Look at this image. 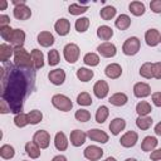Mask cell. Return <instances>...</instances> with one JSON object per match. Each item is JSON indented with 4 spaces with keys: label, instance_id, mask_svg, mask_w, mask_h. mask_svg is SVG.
I'll list each match as a JSON object with an SVG mask.
<instances>
[{
    "label": "cell",
    "instance_id": "f5cc1de1",
    "mask_svg": "<svg viewBox=\"0 0 161 161\" xmlns=\"http://www.w3.org/2000/svg\"><path fill=\"white\" fill-rule=\"evenodd\" d=\"M9 24H10V18L8 15H0V28L8 26Z\"/></svg>",
    "mask_w": 161,
    "mask_h": 161
},
{
    "label": "cell",
    "instance_id": "c3c4849f",
    "mask_svg": "<svg viewBox=\"0 0 161 161\" xmlns=\"http://www.w3.org/2000/svg\"><path fill=\"white\" fill-rule=\"evenodd\" d=\"M153 78L156 79H161V62H156L153 63Z\"/></svg>",
    "mask_w": 161,
    "mask_h": 161
},
{
    "label": "cell",
    "instance_id": "44dd1931",
    "mask_svg": "<svg viewBox=\"0 0 161 161\" xmlns=\"http://www.w3.org/2000/svg\"><path fill=\"white\" fill-rule=\"evenodd\" d=\"M54 146L58 151H65L68 147V140L64 132H57L54 137Z\"/></svg>",
    "mask_w": 161,
    "mask_h": 161
},
{
    "label": "cell",
    "instance_id": "7bdbcfd3",
    "mask_svg": "<svg viewBox=\"0 0 161 161\" xmlns=\"http://www.w3.org/2000/svg\"><path fill=\"white\" fill-rule=\"evenodd\" d=\"M92 102H93V101H92V97L89 96L88 92H82V93H79L78 97H77V103H78L79 106H91Z\"/></svg>",
    "mask_w": 161,
    "mask_h": 161
},
{
    "label": "cell",
    "instance_id": "30bf717a",
    "mask_svg": "<svg viewBox=\"0 0 161 161\" xmlns=\"http://www.w3.org/2000/svg\"><path fill=\"white\" fill-rule=\"evenodd\" d=\"M87 137L91 138L92 141L98 142V143H107L108 140H109L108 135H107L104 131L98 130V128H92V130H89V131L87 132Z\"/></svg>",
    "mask_w": 161,
    "mask_h": 161
},
{
    "label": "cell",
    "instance_id": "bcb514c9",
    "mask_svg": "<svg viewBox=\"0 0 161 161\" xmlns=\"http://www.w3.org/2000/svg\"><path fill=\"white\" fill-rule=\"evenodd\" d=\"M150 9L156 14H161V0H152L150 3Z\"/></svg>",
    "mask_w": 161,
    "mask_h": 161
},
{
    "label": "cell",
    "instance_id": "d6986e66",
    "mask_svg": "<svg viewBox=\"0 0 161 161\" xmlns=\"http://www.w3.org/2000/svg\"><path fill=\"white\" fill-rule=\"evenodd\" d=\"M104 74H106L108 78H111V79H117V78H119L121 74H122V68H121V65L117 64V63H111V64H108V65L106 67Z\"/></svg>",
    "mask_w": 161,
    "mask_h": 161
},
{
    "label": "cell",
    "instance_id": "e575fe53",
    "mask_svg": "<svg viewBox=\"0 0 161 161\" xmlns=\"http://www.w3.org/2000/svg\"><path fill=\"white\" fill-rule=\"evenodd\" d=\"M108 114H109L108 107L107 106H99L97 108V112H96V122L97 123H103L107 119Z\"/></svg>",
    "mask_w": 161,
    "mask_h": 161
},
{
    "label": "cell",
    "instance_id": "f907efd6",
    "mask_svg": "<svg viewBox=\"0 0 161 161\" xmlns=\"http://www.w3.org/2000/svg\"><path fill=\"white\" fill-rule=\"evenodd\" d=\"M0 112L1 113H8V112H11V109H10V107H9V104L1 98L0 99Z\"/></svg>",
    "mask_w": 161,
    "mask_h": 161
},
{
    "label": "cell",
    "instance_id": "ffe728a7",
    "mask_svg": "<svg viewBox=\"0 0 161 161\" xmlns=\"http://www.w3.org/2000/svg\"><path fill=\"white\" fill-rule=\"evenodd\" d=\"M125 127H126V121H125L123 118H119V117L113 118V119L111 121V123H109V131H111L112 135H114V136H117L121 131H123Z\"/></svg>",
    "mask_w": 161,
    "mask_h": 161
},
{
    "label": "cell",
    "instance_id": "ab89813d",
    "mask_svg": "<svg viewBox=\"0 0 161 161\" xmlns=\"http://www.w3.org/2000/svg\"><path fill=\"white\" fill-rule=\"evenodd\" d=\"M83 62L89 67H96L99 64V57L96 53H87L83 58Z\"/></svg>",
    "mask_w": 161,
    "mask_h": 161
},
{
    "label": "cell",
    "instance_id": "ee69618b",
    "mask_svg": "<svg viewBox=\"0 0 161 161\" xmlns=\"http://www.w3.org/2000/svg\"><path fill=\"white\" fill-rule=\"evenodd\" d=\"M48 63L50 67H54L59 63V52L57 49H52L48 53Z\"/></svg>",
    "mask_w": 161,
    "mask_h": 161
},
{
    "label": "cell",
    "instance_id": "836d02e7",
    "mask_svg": "<svg viewBox=\"0 0 161 161\" xmlns=\"http://www.w3.org/2000/svg\"><path fill=\"white\" fill-rule=\"evenodd\" d=\"M93 75H94L93 70H91L88 68H79L77 70V78L80 82H88V80H91L93 78Z\"/></svg>",
    "mask_w": 161,
    "mask_h": 161
},
{
    "label": "cell",
    "instance_id": "8992f818",
    "mask_svg": "<svg viewBox=\"0 0 161 161\" xmlns=\"http://www.w3.org/2000/svg\"><path fill=\"white\" fill-rule=\"evenodd\" d=\"M33 142H35L40 148H47L50 143V135L44 130H39L34 133Z\"/></svg>",
    "mask_w": 161,
    "mask_h": 161
},
{
    "label": "cell",
    "instance_id": "52a82bcc",
    "mask_svg": "<svg viewBox=\"0 0 161 161\" xmlns=\"http://www.w3.org/2000/svg\"><path fill=\"white\" fill-rule=\"evenodd\" d=\"M83 155L89 161H98L103 156V150L96 145H91V146L86 147V150L83 151Z\"/></svg>",
    "mask_w": 161,
    "mask_h": 161
},
{
    "label": "cell",
    "instance_id": "277c9868",
    "mask_svg": "<svg viewBox=\"0 0 161 161\" xmlns=\"http://www.w3.org/2000/svg\"><path fill=\"white\" fill-rule=\"evenodd\" d=\"M141 48V43H140V39L136 38V36H131L128 39H126V42L123 43L122 45V52L126 54V55H135L138 53Z\"/></svg>",
    "mask_w": 161,
    "mask_h": 161
},
{
    "label": "cell",
    "instance_id": "ba28073f",
    "mask_svg": "<svg viewBox=\"0 0 161 161\" xmlns=\"http://www.w3.org/2000/svg\"><path fill=\"white\" fill-rule=\"evenodd\" d=\"M6 42L13 44L14 47H23V44L25 42V33H24V30H21V29H13V31H11V34L8 38Z\"/></svg>",
    "mask_w": 161,
    "mask_h": 161
},
{
    "label": "cell",
    "instance_id": "603a6c76",
    "mask_svg": "<svg viewBox=\"0 0 161 161\" xmlns=\"http://www.w3.org/2000/svg\"><path fill=\"white\" fill-rule=\"evenodd\" d=\"M31 58H33V65L34 69H40L44 67V54L39 49H33L31 50Z\"/></svg>",
    "mask_w": 161,
    "mask_h": 161
},
{
    "label": "cell",
    "instance_id": "9c48e42d",
    "mask_svg": "<svg viewBox=\"0 0 161 161\" xmlns=\"http://www.w3.org/2000/svg\"><path fill=\"white\" fill-rule=\"evenodd\" d=\"M13 14H14V18L18 20H28L31 16V10L26 4H20L14 8Z\"/></svg>",
    "mask_w": 161,
    "mask_h": 161
},
{
    "label": "cell",
    "instance_id": "d4e9b609",
    "mask_svg": "<svg viewBox=\"0 0 161 161\" xmlns=\"http://www.w3.org/2000/svg\"><path fill=\"white\" fill-rule=\"evenodd\" d=\"M127 101H128V97H127L125 93H121V92L112 94V96L109 97V99H108V102H109L111 104L116 106V107L125 106V104L127 103Z\"/></svg>",
    "mask_w": 161,
    "mask_h": 161
},
{
    "label": "cell",
    "instance_id": "cb8c5ba5",
    "mask_svg": "<svg viewBox=\"0 0 161 161\" xmlns=\"http://www.w3.org/2000/svg\"><path fill=\"white\" fill-rule=\"evenodd\" d=\"M13 54H14V48L11 47V44H6V43L0 44V60L3 63H6Z\"/></svg>",
    "mask_w": 161,
    "mask_h": 161
},
{
    "label": "cell",
    "instance_id": "680465c9",
    "mask_svg": "<svg viewBox=\"0 0 161 161\" xmlns=\"http://www.w3.org/2000/svg\"><path fill=\"white\" fill-rule=\"evenodd\" d=\"M125 161H137V160L136 158H126Z\"/></svg>",
    "mask_w": 161,
    "mask_h": 161
},
{
    "label": "cell",
    "instance_id": "4fadbf2b",
    "mask_svg": "<svg viewBox=\"0 0 161 161\" xmlns=\"http://www.w3.org/2000/svg\"><path fill=\"white\" fill-rule=\"evenodd\" d=\"M108 92H109V87H108V83L106 80H102L101 79V80L96 82V84L93 86V93L99 99L106 98L107 94H108Z\"/></svg>",
    "mask_w": 161,
    "mask_h": 161
},
{
    "label": "cell",
    "instance_id": "484cf974",
    "mask_svg": "<svg viewBox=\"0 0 161 161\" xmlns=\"http://www.w3.org/2000/svg\"><path fill=\"white\" fill-rule=\"evenodd\" d=\"M157 143H158V141H157L156 137H153V136H146L143 138L142 143H141V148H142V151H146V152L147 151H153L156 148Z\"/></svg>",
    "mask_w": 161,
    "mask_h": 161
},
{
    "label": "cell",
    "instance_id": "6da1fadb",
    "mask_svg": "<svg viewBox=\"0 0 161 161\" xmlns=\"http://www.w3.org/2000/svg\"><path fill=\"white\" fill-rule=\"evenodd\" d=\"M0 73L1 98L9 104L13 113H21L25 99L35 88V69H26L11 63H4Z\"/></svg>",
    "mask_w": 161,
    "mask_h": 161
},
{
    "label": "cell",
    "instance_id": "5b68a950",
    "mask_svg": "<svg viewBox=\"0 0 161 161\" xmlns=\"http://www.w3.org/2000/svg\"><path fill=\"white\" fill-rule=\"evenodd\" d=\"M63 55L68 63H75L79 58V47L74 43H69L63 49Z\"/></svg>",
    "mask_w": 161,
    "mask_h": 161
},
{
    "label": "cell",
    "instance_id": "b9f144b4",
    "mask_svg": "<svg viewBox=\"0 0 161 161\" xmlns=\"http://www.w3.org/2000/svg\"><path fill=\"white\" fill-rule=\"evenodd\" d=\"M87 10H88L87 5H79V4H70L68 8L69 14H72V15H80V14L86 13Z\"/></svg>",
    "mask_w": 161,
    "mask_h": 161
},
{
    "label": "cell",
    "instance_id": "60d3db41",
    "mask_svg": "<svg viewBox=\"0 0 161 161\" xmlns=\"http://www.w3.org/2000/svg\"><path fill=\"white\" fill-rule=\"evenodd\" d=\"M43 119V113L38 109H33L28 113V121L30 125H36Z\"/></svg>",
    "mask_w": 161,
    "mask_h": 161
},
{
    "label": "cell",
    "instance_id": "f6af8a7d",
    "mask_svg": "<svg viewBox=\"0 0 161 161\" xmlns=\"http://www.w3.org/2000/svg\"><path fill=\"white\" fill-rule=\"evenodd\" d=\"M74 117H75V119L79 121V122H87V121L91 119V113H89V111H87V109H78V111L74 113Z\"/></svg>",
    "mask_w": 161,
    "mask_h": 161
},
{
    "label": "cell",
    "instance_id": "f1b7e54d",
    "mask_svg": "<svg viewBox=\"0 0 161 161\" xmlns=\"http://www.w3.org/2000/svg\"><path fill=\"white\" fill-rule=\"evenodd\" d=\"M112 35H113L112 28H109V26H107V25H101V26H98V29H97V36H98L99 39H102V40H109V39L112 38Z\"/></svg>",
    "mask_w": 161,
    "mask_h": 161
},
{
    "label": "cell",
    "instance_id": "6f0895ef",
    "mask_svg": "<svg viewBox=\"0 0 161 161\" xmlns=\"http://www.w3.org/2000/svg\"><path fill=\"white\" fill-rule=\"evenodd\" d=\"M104 161H117V160H116L114 157H111V156H109V157H107Z\"/></svg>",
    "mask_w": 161,
    "mask_h": 161
},
{
    "label": "cell",
    "instance_id": "11a10c76",
    "mask_svg": "<svg viewBox=\"0 0 161 161\" xmlns=\"http://www.w3.org/2000/svg\"><path fill=\"white\" fill-rule=\"evenodd\" d=\"M155 133L157 136H161V122H158L156 126H155Z\"/></svg>",
    "mask_w": 161,
    "mask_h": 161
},
{
    "label": "cell",
    "instance_id": "db71d44e",
    "mask_svg": "<svg viewBox=\"0 0 161 161\" xmlns=\"http://www.w3.org/2000/svg\"><path fill=\"white\" fill-rule=\"evenodd\" d=\"M52 161H67V157L65 156H63V155H57V156H54L53 157V160Z\"/></svg>",
    "mask_w": 161,
    "mask_h": 161
},
{
    "label": "cell",
    "instance_id": "4dcf8cb0",
    "mask_svg": "<svg viewBox=\"0 0 161 161\" xmlns=\"http://www.w3.org/2000/svg\"><path fill=\"white\" fill-rule=\"evenodd\" d=\"M153 63H150V62H146L141 65L140 68V75L146 78V79H151L153 77Z\"/></svg>",
    "mask_w": 161,
    "mask_h": 161
},
{
    "label": "cell",
    "instance_id": "5bb4252c",
    "mask_svg": "<svg viewBox=\"0 0 161 161\" xmlns=\"http://www.w3.org/2000/svg\"><path fill=\"white\" fill-rule=\"evenodd\" d=\"M145 40L147 45L156 47L158 43H161V34L157 29H148L145 33Z\"/></svg>",
    "mask_w": 161,
    "mask_h": 161
},
{
    "label": "cell",
    "instance_id": "74e56055",
    "mask_svg": "<svg viewBox=\"0 0 161 161\" xmlns=\"http://www.w3.org/2000/svg\"><path fill=\"white\" fill-rule=\"evenodd\" d=\"M74 26H75V30H77L78 33H84V31L88 29V26H89V19L86 18V16L79 18V19L75 20Z\"/></svg>",
    "mask_w": 161,
    "mask_h": 161
},
{
    "label": "cell",
    "instance_id": "e0dca14e",
    "mask_svg": "<svg viewBox=\"0 0 161 161\" xmlns=\"http://www.w3.org/2000/svg\"><path fill=\"white\" fill-rule=\"evenodd\" d=\"M86 137H87L86 132H83L80 130H73L70 132V143L75 147H79L86 142Z\"/></svg>",
    "mask_w": 161,
    "mask_h": 161
},
{
    "label": "cell",
    "instance_id": "7a4b0ae2",
    "mask_svg": "<svg viewBox=\"0 0 161 161\" xmlns=\"http://www.w3.org/2000/svg\"><path fill=\"white\" fill-rule=\"evenodd\" d=\"M14 64L20 68L34 69L31 54L24 47H14Z\"/></svg>",
    "mask_w": 161,
    "mask_h": 161
},
{
    "label": "cell",
    "instance_id": "83f0119b",
    "mask_svg": "<svg viewBox=\"0 0 161 161\" xmlns=\"http://www.w3.org/2000/svg\"><path fill=\"white\" fill-rule=\"evenodd\" d=\"M25 151L30 158H38L40 156V147L35 142H26L25 143Z\"/></svg>",
    "mask_w": 161,
    "mask_h": 161
},
{
    "label": "cell",
    "instance_id": "681fc988",
    "mask_svg": "<svg viewBox=\"0 0 161 161\" xmlns=\"http://www.w3.org/2000/svg\"><path fill=\"white\" fill-rule=\"evenodd\" d=\"M152 102L156 107H161V92L152 93Z\"/></svg>",
    "mask_w": 161,
    "mask_h": 161
},
{
    "label": "cell",
    "instance_id": "91938a15",
    "mask_svg": "<svg viewBox=\"0 0 161 161\" xmlns=\"http://www.w3.org/2000/svg\"><path fill=\"white\" fill-rule=\"evenodd\" d=\"M24 161H25V160H24Z\"/></svg>",
    "mask_w": 161,
    "mask_h": 161
},
{
    "label": "cell",
    "instance_id": "4316f807",
    "mask_svg": "<svg viewBox=\"0 0 161 161\" xmlns=\"http://www.w3.org/2000/svg\"><path fill=\"white\" fill-rule=\"evenodd\" d=\"M114 25H116V28H118L119 30H126V29H128L130 25H131V18H130L128 15H126V14H121V15L116 19Z\"/></svg>",
    "mask_w": 161,
    "mask_h": 161
},
{
    "label": "cell",
    "instance_id": "9f6ffc18",
    "mask_svg": "<svg viewBox=\"0 0 161 161\" xmlns=\"http://www.w3.org/2000/svg\"><path fill=\"white\" fill-rule=\"evenodd\" d=\"M8 6V1L6 0H0V10H5Z\"/></svg>",
    "mask_w": 161,
    "mask_h": 161
},
{
    "label": "cell",
    "instance_id": "d590c367",
    "mask_svg": "<svg viewBox=\"0 0 161 161\" xmlns=\"http://www.w3.org/2000/svg\"><path fill=\"white\" fill-rule=\"evenodd\" d=\"M151 111H152L151 104L148 102H146V101H141L136 106V112H137L138 116H147Z\"/></svg>",
    "mask_w": 161,
    "mask_h": 161
},
{
    "label": "cell",
    "instance_id": "9a60e30c",
    "mask_svg": "<svg viewBox=\"0 0 161 161\" xmlns=\"http://www.w3.org/2000/svg\"><path fill=\"white\" fill-rule=\"evenodd\" d=\"M48 78L50 80V83H53L54 86H60L64 83L65 80V72L60 68H57V69H53L49 72L48 74Z\"/></svg>",
    "mask_w": 161,
    "mask_h": 161
},
{
    "label": "cell",
    "instance_id": "7dc6e473",
    "mask_svg": "<svg viewBox=\"0 0 161 161\" xmlns=\"http://www.w3.org/2000/svg\"><path fill=\"white\" fill-rule=\"evenodd\" d=\"M11 31H13V29L10 28V25H8V26H1V28H0V35H1V38H3L4 40H8V38H9L10 34H11Z\"/></svg>",
    "mask_w": 161,
    "mask_h": 161
},
{
    "label": "cell",
    "instance_id": "d6a6232c",
    "mask_svg": "<svg viewBox=\"0 0 161 161\" xmlns=\"http://www.w3.org/2000/svg\"><path fill=\"white\" fill-rule=\"evenodd\" d=\"M116 11H117V10H116V8H114V6L107 5V6H104L103 9H101L99 15H101V18H102L103 20L108 21V20H111V19H113V18H114Z\"/></svg>",
    "mask_w": 161,
    "mask_h": 161
},
{
    "label": "cell",
    "instance_id": "7c38bea8",
    "mask_svg": "<svg viewBox=\"0 0 161 161\" xmlns=\"http://www.w3.org/2000/svg\"><path fill=\"white\" fill-rule=\"evenodd\" d=\"M137 141H138V135H137V132H135V131H128V132H126V133L121 137L119 143H121V146H123V147H126V148H130V147H133V146L137 143Z\"/></svg>",
    "mask_w": 161,
    "mask_h": 161
},
{
    "label": "cell",
    "instance_id": "1f68e13d",
    "mask_svg": "<svg viewBox=\"0 0 161 161\" xmlns=\"http://www.w3.org/2000/svg\"><path fill=\"white\" fill-rule=\"evenodd\" d=\"M152 122H153L152 118L148 117V116H138V118L136 119V126H137L140 130L146 131V130H148V128L151 127Z\"/></svg>",
    "mask_w": 161,
    "mask_h": 161
},
{
    "label": "cell",
    "instance_id": "f546056e",
    "mask_svg": "<svg viewBox=\"0 0 161 161\" xmlns=\"http://www.w3.org/2000/svg\"><path fill=\"white\" fill-rule=\"evenodd\" d=\"M128 9L135 16H141L145 14V4L141 1H132L128 5Z\"/></svg>",
    "mask_w": 161,
    "mask_h": 161
},
{
    "label": "cell",
    "instance_id": "816d5d0a",
    "mask_svg": "<svg viewBox=\"0 0 161 161\" xmlns=\"http://www.w3.org/2000/svg\"><path fill=\"white\" fill-rule=\"evenodd\" d=\"M150 158H151L152 161H160V160H161V148L153 150V151L151 152V155H150Z\"/></svg>",
    "mask_w": 161,
    "mask_h": 161
},
{
    "label": "cell",
    "instance_id": "8fae6325",
    "mask_svg": "<svg viewBox=\"0 0 161 161\" xmlns=\"http://www.w3.org/2000/svg\"><path fill=\"white\" fill-rule=\"evenodd\" d=\"M97 50H98V53H99L102 57H104V58H112V57H114L116 53H117L116 45L112 44V43H108V42H104V43L99 44V45L97 47Z\"/></svg>",
    "mask_w": 161,
    "mask_h": 161
},
{
    "label": "cell",
    "instance_id": "f35d334b",
    "mask_svg": "<svg viewBox=\"0 0 161 161\" xmlns=\"http://www.w3.org/2000/svg\"><path fill=\"white\" fill-rule=\"evenodd\" d=\"M14 123H15V126L19 127V128H23V127H25L26 125H29V121H28V113L21 112V113L15 114V117H14Z\"/></svg>",
    "mask_w": 161,
    "mask_h": 161
},
{
    "label": "cell",
    "instance_id": "2e32d148",
    "mask_svg": "<svg viewBox=\"0 0 161 161\" xmlns=\"http://www.w3.org/2000/svg\"><path fill=\"white\" fill-rule=\"evenodd\" d=\"M133 94L137 98H145L151 94V87L145 82H138L133 86Z\"/></svg>",
    "mask_w": 161,
    "mask_h": 161
},
{
    "label": "cell",
    "instance_id": "ac0fdd59",
    "mask_svg": "<svg viewBox=\"0 0 161 161\" xmlns=\"http://www.w3.org/2000/svg\"><path fill=\"white\" fill-rule=\"evenodd\" d=\"M54 29H55V31H57L59 35L64 36V35H67V34L69 33V30H70V23H69L68 19L62 18V19L57 20V23L54 24Z\"/></svg>",
    "mask_w": 161,
    "mask_h": 161
},
{
    "label": "cell",
    "instance_id": "8d00e7d4",
    "mask_svg": "<svg viewBox=\"0 0 161 161\" xmlns=\"http://www.w3.org/2000/svg\"><path fill=\"white\" fill-rule=\"evenodd\" d=\"M14 155H15V150H14L13 146H10V145H3L0 147V156H1V158L10 160V158L14 157Z\"/></svg>",
    "mask_w": 161,
    "mask_h": 161
},
{
    "label": "cell",
    "instance_id": "3957f363",
    "mask_svg": "<svg viewBox=\"0 0 161 161\" xmlns=\"http://www.w3.org/2000/svg\"><path fill=\"white\" fill-rule=\"evenodd\" d=\"M52 104H53L57 109H59V111H62V112H68V111H70L72 107H73V103H72L70 98H68V97L64 96V94H54V96L52 97Z\"/></svg>",
    "mask_w": 161,
    "mask_h": 161
},
{
    "label": "cell",
    "instance_id": "7402d4cb",
    "mask_svg": "<svg viewBox=\"0 0 161 161\" xmlns=\"http://www.w3.org/2000/svg\"><path fill=\"white\" fill-rule=\"evenodd\" d=\"M38 43H39L42 47L48 48V47H50V45L54 44V36H53V34L49 33V31H40V33L38 34Z\"/></svg>",
    "mask_w": 161,
    "mask_h": 161
}]
</instances>
